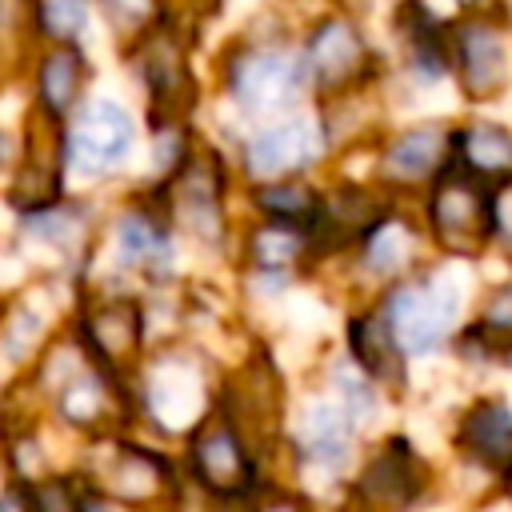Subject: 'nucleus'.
<instances>
[{
  "label": "nucleus",
  "instance_id": "9",
  "mask_svg": "<svg viewBox=\"0 0 512 512\" xmlns=\"http://www.w3.org/2000/svg\"><path fill=\"white\" fill-rule=\"evenodd\" d=\"M140 340H144V312L132 296H96L80 312V344L88 360L112 376L128 360H136Z\"/></svg>",
  "mask_w": 512,
  "mask_h": 512
},
{
  "label": "nucleus",
  "instance_id": "29",
  "mask_svg": "<svg viewBox=\"0 0 512 512\" xmlns=\"http://www.w3.org/2000/svg\"><path fill=\"white\" fill-rule=\"evenodd\" d=\"M244 500H248V496H244ZM244 500H224V508H220V512H256V508H248Z\"/></svg>",
  "mask_w": 512,
  "mask_h": 512
},
{
  "label": "nucleus",
  "instance_id": "4",
  "mask_svg": "<svg viewBox=\"0 0 512 512\" xmlns=\"http://www.w3.org/2000/svg\"><path fill=\"white\" fill-rule=\"evenodd\" d=\"M132 140L136 124L128 108L116 100H88L64 128V168L76 176H108L128 160Z\"/></svg>",
  "mask_w": 512,
  "mask_h": 512
},
{
  "label": "nucleus",
  "instance_id": "2",
  "mask_svg": "<svg viewBox=\"0 0 512 512\" xmlns=\"http://www.w3.org/2000/svg\"><path fill=\"white\" fill-rule=\"evenodd\" d=\"M492 204L496 188L448 164L428 192V228L436 244L452 256H476L492 244Z\"/></svg>",
  "mask_w": 512,
  "mask_h": 512
},
{
  "label": "nucleus",
  "instance_id": "25",
  "mask_svg": "<svg viewBox=\"0 0 512 512\" xmlns=\"http://www.w3.org/2000/svg\"><path fill=\"white\" fill-rule=\"evenodd\" d=\"M28 504H32V512H80V496L60 476L32 480L28 484Z\"/></svg>",
  "mask_w": 512,
  "mask_h": 512
},
{
  "label": "nucleus",
  "instance_id": "15",
  "mask_svg": "<svg viewBox=\"0 0 512 512\" xmlns=\"http://www.w3.org/2000/svg\"><path fill=\"white\" fill-rule=\"evenodd\" d=\"M348 352H352V364L372 384L404 392V352H400V344H396L380 308L360 312V316L348 320Z\"/></svg>",
  "mask_w": 512,
  "mask_h": 512
},
{
  "label": "nucleus",
  "instance_id": "31",
  "mask_svg": "<svg viewBox=\"0 0 512 512\" xmlns=\"http://www.w3.org/2000/svg\"><path fill=\"white\" fill-rule=\"evenodd\" d=\"M0 152H4V136H0Z\"/></svg>",
  "mask_w": 512,
  "mask_h": 512
},
{
  "label": "nucleus",
  "instance_id": "7",
  "mask_svg": "<svg viewBox=\"0 0 512 512\" xmlns=\"http://www.w3.org/2000/svg\"><path fill=\"white\" fill-rule=\"evenodd\" d=\"M300 56H304L308 80L320 92H332V96H340L352 84H360L368 76V60H372L364 32L348 16H324L312 28V36H308Z\"/></svg>",
  "mask_w": 512,
  "mask_h": 512
},
{
  "label": "nucleus",
  "instance_id": "26",
  "mask_svg": "<svg viewBox=\"0 0 512 512\" xmlns=\"http://www.w3.org/2000/svg\"><path fill=\"white\" fill-rule=\"evenodd\" d=\"M492 240H500L512 252V184L496 188V204H492Z\"/></svg>",
  "mask_w": 512,
  "mask_h": 512
},
{
  "label": "nucleus",
  "instance_id": "6",
  "mask_svg": "<svg viewBox=\"0 0 512 512\" xmlns=\"http://www.w3.org/2000/svg\"><path fill=\"white\" fill-rule=\"evenodd\" d=\"M452 44V68L460 76V88L468 100H492L504 92L512 64H508V40L504 28L488 16H464L448 32Z\"/></svg>",
  "mask_w": 512,
  "mask_h": 512
},
{
  "label": "nucleus",
  "instance_id": "28",
  "mask_svg": "<svg viewBox=\"0 0 512 512\" xmlns=\"http://www.w3.org/2000/svg\"><path fill=\"white\" fill-rule=\"evenodd\" d=\"M256 512H300V508H296V504H288V500H276V504H264V508L256 504Z\"/></svg>",
  "mask_w": 512,
  "mask_h": 512
},
{
  "label": "nucleus",
  "instance_id": "24",
  "mask_svg": "<svg viewBox=\"0 0 512 512\" xmlns=\"http://www.w3.org/2000/svg\"><path fill=\"white\" fill-rule=\"evenodd\" d=\"M84 20H88V8L84 4H72V0H64V4L56 0V4H36L32 8V24L44 36H52L56 44H72L80 36Z\"/></svg>",
  "mask_w": 512,
  "mask_h": 512
},
{
  "label": "nucleus",
  "instance_id": "11",
  "mask_svg": "<svg viewBox=\"0 0 512 512\" xmlns=\"http://www.w3.org/2000/svg\"><path fill=\"white\" fill-rule=\"evenodd\" d=\"M356 492L364 504L380 508V512H400L408 508L420 492H424V464L420 456L412 452L408 440H388L360 472L356 480Z\"/></svg>",
  "mask_w": 512,
  "mask_h": 512
},
{
  "label": "nucleus",
  "instance_id": "10",
  "mask_svg": "<svg viewBox=\"0 0 512 512\" xmlns=\"http://www.w3.org/2000/svg\"><path fill=\"white\" fill-rule=\"evenodd\" d=\"M56 408L72 428L104 432L128 412V396L112 372H104L100 364H80L76 372H68V380H60Z\"/></svg>",
  "mask_w": 512,
  "mask_h": 512
},
{
  "label": "nucleus",
  "instance_id": "14",
  "mask_svg": "<svg viewBox=\"0 0 512 512\" xmlns=\"http://www.w3.org/2000/svg\"><path fill=\"white\" fill-rule=\"evenodd\" d=\"M456 452L480 468H508L512 460V408L500 396L476 400L456 428Z\"/></svg>",
  "mask_w": 512,
  "mask_h": 512
},
{
  "label": "nucleus",
  "instance_id": "19",
  "mask_svg": "<svg viewBox=\"0 0 512 512\" xmlns=\"http://www.w3.org/2000/svg\"><path fill=\"white\" fill-rule=\"evenodd\" d=\"M456 348L464 360H476V364L512 356V280H504L500 288L488 292L484 312L456 336Z\"/></svg>",
  "mask_w": 512,
  "mask_h": 512
},
{
  "label": "nucleus",
  "instance_id": "12",
  "mask_svg": "<svg viewBox=\"0 0 512 512\" xmlns=\"http://www.w3.org/2000/svg\"><path fill=\"white\" fill-rule=\"evenodd\" d=\"M448 164H452V128L416 124V128L392 136V144L380 156V176L396 188L432 184Z\"/></svg>",
  "mask_w": 512,
  "mask_h": 512
},
{
  "label": "nucleus",
  "instance_id": "22",
  "mask_svg": "<svg viewBox=\"0 0 512 512\" xmlns=\"http://www.w3.org/2000/svg\"><path fill=\"white\" fill-rule=\"evenodd\" d=\"M356 420L344 412V404H316L304 420V452L320 464H344L352 452Z\"/></svg>",
  "mask_w": 512,
  "mask_h": 512
},
{
  "label": "nucleus",
  "instance_id": "20",
  "mask_svg": "<svg viewBox=\"0 0 512 512\" xmlns=\"http://www.w3.org/2000/svg\"><path fill=\"white\" fill-rule=\"evenodd\" d=\"M252 204L264 212L268 224L312 232L316 220H320L324 192H316V188H308L300 180H272V184H256L252 188Z\"/></svg>",
  "mask_w": 512,
  "mask_h": 512
},
{
  "label": "nucleus",
  "instance_id": "8",
  "mask_svg": "<svg viewBox=\"0 0 512 512\" xmlns=\"http://www.w3.org/2000/svg\"><path fill=\"white\" fill-rule=\"evenodd\" d=\"M324 124L308 120V116H292V120H280L264 132H256L248 144H244V168L272 184V180H296V172H304L308 164H316L324 156Z\"/></svg>",
  "mask_w": 512,
  "mask_h": 512
},
{
  "label": "nucleus",
  "instance_id": "17",
  "mask_svg": "<svg viewBox=\"0 0 512 512\" xmlns=\"http://www.w3.org/2000/svg\"><path fill=\"white\" fill-rule=\"evenodd\" d=\"M116 252L124 268L160 276L172 260V240H168V224L160 212L152 208H128L116 220Z\"/></svg>",
  "mask_w": 512,
  "mask_h": 512
},
{
  "label": "nucleus",
  "instance_id": "16",
  "mask_svg": "<svg viewBox=\"0 0 512 512\" xmlns=\"http://www.w3.org/2000/svg\"><path fill=\"white\" fill-rule=\"evenodd\" d=\"M452 164L488 188L512 184V132L492 120H476L452 132Z\"/></svg>",
  "mask_w": 512,
  "mask_h": 512
},
{
  "label": "nucleus",
  "instance_id": "21",
  "mask_svg": "<svg viewBox=\"0 0 512 512\" xmlns=\"http://www.w3.org/2000/svg\"><path fill=\"white\" fill-rule=\"evenodd\" d=\"M412 256H416V228L392 212H384L360 240V260L372 276H396L412 264Z\"/></svg>",
  "mask_w": 512,
  "mask_h": 512
},
{
  "label": "nucleus",
  "instance_id": "18",
  "mask_svg": "<svg viewBox=\"0 0 512 512\" xmlns=\"http://www.w3.org/2000/svg\"><path fill=\"white\" fill-rule=\"evenodd\" d=\"M84 80H88V68H84V56L76 44L48 48L36 64V108L52 120H64L76 108Z\"/></svg>",
  "mask_w": 512,
  "mask_h": 512
},
{
  "label": "nucleus",
  "instance_id": "27",
  "mask_svg": "<svg viewBox=\"0 0 512 512\" xmlns=\"http://www.w3.org/2000/svg\"><path fill=\"white\" fill-rule=\"evenodd\" d=\"M0 512H32L28 488H8V492H0Z\"/></svg>",
  "mask_w": 512,
  "mask_h": 512
},
{
  "label": "nucleus",
  "instance_id": "3",
  "mask_svg": "<svg viewBox=\"0 0 512 512\" xmlns=\"http://www.w3.org/2000/svg\"><path fill=\"white\" fill-rule=\"evenodd\" d=\"M308 84L304 56L280 48V44H252L240 48L224 64V88L228 96L248 112H272L292 104Z\"/></svg>",
  "mask_w": 512,
  "mask_h": 512
},
{
  "label": "nucleus",
  "instance_id": "13",
  "mask_svg": "<svg viewBox=\"0 0 512 512\" xmlns=\"http://www.w3.org/2000/svg\"><path fill=\"white\" fill-rule=\"evenodd\" d=\"M168 488H172L168 460L160 452H148L144 444H116L112 460L96 472V492L116 496L120 504H132V508H148Z\"/></svg>",
  "mask_w": 512,
  "mask_h": 512
},
{
  "label": "nucleus",
  "instance_id": "30",
  "mask_svg": "<svg viewBox=\"0 0 512 512\" xmlns=\"http://www.w3.org/2000/svg\"><path fill=\"white\" fill-rule=\"evenodd\" d=\"M504 488H508V496H512V460H508V468H504Z\"/></svg>",
  "mask_w": 512,
  "mask_h": 512
},
{
  "label": "nucleus",
  "instance_id": "1",
  "mask_svg": "<svg viewBox=\"0 0 512 512\" xmlns=\"http://www.w3.org/2000/svg\"><path fill=\"white\" fill-rule=\"evenodd\" d=\"M380 312L404 356H428L452 336L460 312V280L448 268L404 280L384 296Z\"/></svg>",
  "mask_w": 512,
  "mask_h": 512
},
{
  "label": "nucleus",
  "instance_id": "23",
  "mask_svg": "<svg viewBox=\"0 0 512 512\" xmlns=\"http://www.w3.org/2000/svg\"><path fill=\"white\" fill-rule=\"evenodd\" d=\"M312 252V232L284 228V224H256L248 232V260L264 272H288L296 260Z\"/></svg>",
  "mask_w": 512,
  "mask_h": 512
},
{
  "label": "nucleus",
  "instance_id": "5",
  "mask_svg": "<svg viewBox=\"0 0 512 512\" xmlns=\"http://www.w3.org/2000/svg\"><path fill=\"white\" fill-rule=\"evenodd\" d=\"M188 472L220 500H244L256 488V456L224 416L196 424L188 440Z\"/></svg>",
  "mask_w": 512,
  "mask_h": 512
}]
</instances>
